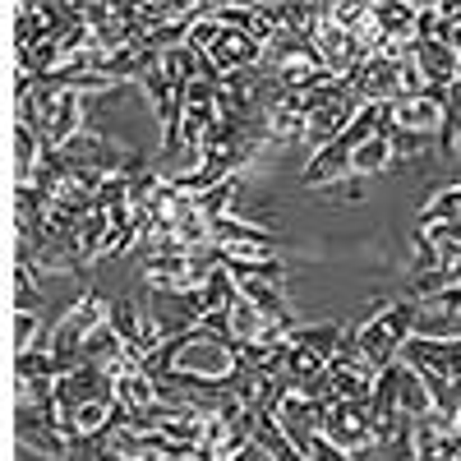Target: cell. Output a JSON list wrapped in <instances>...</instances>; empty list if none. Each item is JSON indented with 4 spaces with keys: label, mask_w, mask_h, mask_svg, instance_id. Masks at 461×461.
Wrapping results in <instances>:
<instances>
[{
    "label": "cell",
    "mask_w": 461,
    "mask_h": 461,
    "mask_svg": "<svg viewBox=\"0 0 461 461\" xmlns=\"http://www.w3.org/2000/svg\"><path fill=\"white\" fill-rule=\"evenodd\" d=\"M102 323H106V304H102V295H97L93 286H84L79 300H74L69 310L60 314V323H56V332H51V346H47V351H51L60 365L79 369V365H84V346H88V337H93Z\"/></svg>",
    "instance_id": "obj_1"
},
{
    "label": "cell",
    "mask_w": 461,
    "mask_h": 461,
    "mask_svg": "<svg viewBox=\"0 0 461 461\" xmlns=\"http://www.w3.org/2000/svg\"><path fill=\"white\" fill-rule=\"evenodd\" d=\"M171 374H189V378H208L221 383L236 374V346L217 341L212 332L194 328V332H180L176 337V369Z\"/></svg>",
    "instance_id": "obj_2"
},
{
    "label": "cell",
    "mask_w": 461,
    "mask_h": 461,
    "mask_svg": "<svg viewBox=\"0 0 461 461\" xmlns=\"http://www.w3.org/2000/svg\"><path fill=\"white\" fill-rule=\"evenodd\" d=\"M323 438L332 447H341L346 456L365 461L374 452V402H337L328 406V425H323Z\"/></svg>",
    "instance_id": "obj_3"
},
{
    "label": "cell",
    "mask_w": 461,
    "mask_h": 461,
    "mask_svg": "<svg viewBox=\"0 0 461 461\" xmlns=\"http://www.w3.org/2000/svg\"><path fill=\"white\" fill-rule=\"evenodd\" d=\"M277 236L267 226H254V221H240V217H217L212 221V249L226 254V258H277Z\"/></svg>",
    "instance_id": "obj_4"
},
{
    "label": "cell",
    "mask_w": 461,
    "mask_h": 461,
    "mask_svg": "<svg viewBox=\"0 0 461 461\" xmlns=\"http://www.w3.org/2000/svg\"><path fill=\"white\" fill-rule=\"evenodd\" d=\"M314 51H319V60H323V69L332 74V79H351V74L374 56L369 51V42L365 37H356V32H346V28H337L332 19L314 32Z\"/></svg>",
    "instance_id": "obj_5"
},
{
    "label": "cell",
    "mask_w": 461,
    "mask_h": 461,
    "mask_svg": "<svg viewBox=\"0 0 461 461\" xmlns=\"http://www.w3.org/2000/svg\"><path fill=\"white\" fill-rule=\"evenodd\" d=\"M88 402H115V374L102 369V365H79L69 369L60 383H56V406L60 415H74Z\"/></svg>",
    "instance_id": "obj_6"
},
{
    "label": "cell",
    "mask_w": 461,
    "mask_h": 461,
    "mask_svg": "<svg viewBox=\"0 0 461 461\" xmlns=\"http://www.w3.org/2000/svg\"><path fill=\"white\" fill-rule=\"evenodd\" d=\"M406 65H411V60H406ZM346 84L360 93V102H369V106H388V102L402 97V60L374 51V56H369Z\"/></svg>",
    "instance_id": "obj_7"
},
{
    "label": "cell",
    "mask_w": 461,
    "mask_h": 461,
    "mask_svg": "<svg viewBox=\"0 0 461 461\" xmlns=\"http://www.w3.org/2000/svg\"><path fill=\"white\" fill-rule=\"evenodd\" d=\"M148 319L158 323L162 337H180V332H194L203 319V304L199 291H152L148 300Z\"/></svg>",
    "instance_id": "obj_8"
},
{
    "label": "cell",
    "mask_w": 461,
    "mask_h": 461,
    "mask_svg": "<svg viewBox=\"0 0 461 461\" xmlns=\"http://www.w3.org/2000/svg\"><path fill=\"white\" fill-rule=\"evenodd\" d=\"M277 425L291 434V443L304 452L314 438H323V425H328V406L300 397V393H286L282 406H277Z\"/></svg>",
    "instance_id": "obj_9"
},
{
    "label": "cell",
    "mask_w": 461,
    "mask_h": 461,
    "mask_svg": "<svg viewBox=\"0 0 461 461\" xmlns=\"http://www.w3.org/2000/svg\"><path fill=\"white\" fill-rule=\"evenodd\" d=\"M337 180H356L351 176V148H346L341 139L328 143V148H319V152H310V167H304L300 185L304 189H328Z\"/></svg>",
    "instance_id": "obj_10"
},
{
    "label": "cell",
    "mask_w": 461,
    "mask_h": 461,
    "mask_svg": "<svg viewBox=\"0 0 461 461\" xmlns=\"http://www.w3.org/2000/svg\"><path fill=\"white\" fill-rule=\"evenodd\" d=\"M411 65L425 74L429 88H452L461 79V56L447 51L443 42H415L411 47Z\"/></svg>",
    "instance_id": "obj_11"
},
{
    "label": "cell",
    "mask_w": 461,
    "mask_h": 461,
    "mask_svg": "<svg viewBox=\"0 0 461 461\" xmlns=\"http://www.w3.org/2000/svg\"><path fill=\"white\" fill-rule=\"evenodd\" d=\"M115 402H121L130 415H134V411H148L152 402H162L158 378H152L143 365H134V369H125V374H115Z\"/></svg>",
    "instance_id": "obj_12"
},
{
    "label": "cell",
    "mask_w": 461,
    "mask_h": 461,
    "mask_svg": "<svg viewBox=\"0 0 461 461\" xmlns=\"http://www.w3.org/2000/svg\"><path fill=\"white\" fill-rule=\"evenodd\" d=\"M346 337V319H328V323H300L291 332V346H304V351H314L319 360H332L337 346Z\"/></svg>",
    "instance_id": "obj_13"
},
{
    "label": "cell",
    "mask_w": 461,
    "mask_h": 461,
    "mask_svg": "<svg viewBox=\"0 0 461 461\" xmlns=\"http://www.w3.org/2000/svg\"><path fill=\"white\" fill-rule=\"evenodd\" d=\"M397 406H402V415H411V420H425V415L434 411V393H429L425 374H415L411 365H397Z\"/></svg>",
    "instance_id": "obj_14"
},
{
    "label": "cell",
    "mask_w": 461,
    "mask_h": 461,
    "mask_svg": "<svg viewBox=\"0 0 461 461\" xmlns=\"http://www.w3.org/2000/svg\"><path fill=\"white\" fill-rule=\"evenodd\" d=\"M254 447L267 461H304V452L291 443V434L277 425V415H258V429H254Z\"/></svg>",
    "instance_id": "obj_15"
},
{
    "label": "cell",
    "mask_w": 461,
    "mask_h": 461,
    "mask_svg": "<svg viewBox=\"0 0 461 461\" xmlns=\"http://www.w3.org/2000/svg\"><path fill=\"white\" fill-rule=\"evenodd\" d=\"M397 162V152H393V139L388 134H374L369 143H360L356 152H351V176L360 180V176H383Z\"/></svg>",
    "instance_id": "obj_16"
},
{
    "label": "cell",
    "mask_w": 461,
    "mask_h": 461,
    "mask_svg": "<svg viewBox=\"0 0 461 461\" xmlns=\"http://www.w3.org/2000/svg\"><path fill=\"white\" fill-rule=\"evenodd\" d=\"M69 374V365H60L51 351H42V346H37V351H23V356H14V383H42V378H65Z\"/></svg>",
    "instance_id": "obj_17"
},
{
    "label": "cell",
    "mask_w": 461,
    "mask_h": 461,
    "mask_svg": "<svg viewBox=\"0 0 461 461\" xmlns=\"http://www.w3.org/2000/svg\"><path fill=\"white\" fill-rule=\"evenodd\" d=\"M240 300V286H236V277L226 273V263L217 267V273L199 286V304H203V314H230V304Z\"/></svg>",
    "instance_id": "obj_18"
},
{
    "label": "cell",
    "mask_w": 461,
    "mask_h": 461,
    "mask_svg": "<svg viewBox=\"0 0 461 461\" xmlns=\"http://www.w3.org/2000/svg\"><path fill=\"white\" fill-rule=\"evenodd\" d=\"M461 221V185H447L420 208V226H452Z\"/></svg>",
    "instance_id": "obj_19"
},
{
    "label": "cell",
    "mask_w": 461,
    "mask_h": 461,
    "mask_svg": "<svg viewBox=\"0 0 461 461\" xmlns=\"http://www.w3.org/2000/svg\"><path fill=\"white\" fill-rule=\"evenodd\" d=\"M42 310V286H37V267L14 258V314H37Z\"/></svg>",
    "instance_id": "obj_20"
},
{
    "label": "cell",
    "mask_w": 461,
    "mask_h": 461,
    "mask_svg": "<svg viewBox=\"0 0 461 461\" xmlns=\"http://www.w3.org/2000/svg\"><path fill=\"white\" fill-rule=\"evenodd\" d=\"M438 267H443L438 245L425 236V230H415V245H411V273H406V277H429V273H438Z\"/></svg>",
    "instance_id": "obj_21"
},
{
    "label": "cell",
    "mask_w": 461,
    "mask_h": 461,
    "mask_svg": "<svg viewBox=\"0 0 461 461\" xmlns=\"http://www.w3.org/2000/svg\"><path fill=\"white\" fill-rule=\"evenodd\" d=\"M106 452H111V434H69L65 461H106Z\"/></svg>",
    "instance_id": "obj_22"
},
{
    "label": "cell",
    "mask_w": 461,
    "mask_h": 461,
    "mask_svg": "<svg viewBox=\"0 0 461 461\" xmlns=\"http://www.w3.org/2000/svg\"><path fill=\"white\" fill-rule=\"evenodd\" d=\"M37 351V314H14V356Z\"/></svg>",
    "instance_id": "obj_23"
},
{
    "label": "cell",
    "mask_w": 461,
    "mask_h": 461,
    "mask_svg": "<svg viewBox=\"0 0 461 461\" xmlns=\"http://www.w3.org/2000/svg\"><path fill=\"white\" fill-rule=\"evenodd\" d=\"M304 461H356V456H346V452L332 447L328 438H314L310 447H304Z\"/></svg>",
    "instance_id": "obj_24"
}]
</instances>
